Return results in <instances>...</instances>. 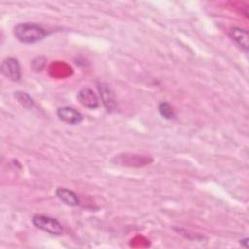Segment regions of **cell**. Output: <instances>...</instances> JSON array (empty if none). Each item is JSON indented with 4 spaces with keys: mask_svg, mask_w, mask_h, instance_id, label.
<instances>
[{
    "mask_svg": "<svg viewBox=\"0 0 249 249\" xmlns=\"http://www.w3.org/2000/svg\"><path fill=\"white\" fill-rule=\"evenodd\" d=\"M56 114L60 121L68 124H78L83 121V115L72 107H60L57 109Z\"/></svg>",
    "mask_w": 249,
    "mask_h": 249,
    "instance_id": "4",
    "label": "cell"
},
{
    "mask_svg": "<svg viewBox=\"0 0 249 249\" xmlns=\"http://www.w3.org/2000/svg\"><path fill=\"white\" fill-rule=\"evenodd\" d=\"M240 243L243 244L244 247H248V238L245 237L244 239H241V240H240Z\"/></svg>",
    "mask_w": 249,
    "mask_h": 249,
    "instance_id": "11",
    "label": "cell"
},
{
    "mask_svg": "<svg viewBox=\"0 0 249 249\" xmlns=\"http://www.w3.org/2000/svg\"><path fill=\"white\" fill-rule=\"evenodd\" d=\"M78 101L86 108L96 109L99 106V101L96 94L89 88H83L78 91Z\"/></svg>",
    "mask_w": 249,
    "mask_h": 249,
    "instance_id": "5",
    "label": "cell"
},
{
    "mask_svg": "<svg viewBox=\"0 0 249 249\" xmlns=\"http://www.w3.org/2000/svg\"><path fill=\"white\" fill-rule=\"evenodd\" d=\"M229 36L245 52L249 49L248 31L241 27H231L229 31Z\"/></svg>",
    "mask_w": 249,
    "mask_h": 249,
    "instance_id": "6",
    "label": "cell"
},
{
    "mask_svg": "<svg viewBox=\"0 0 249 249\" xmlns=\"http://www.w3.org/2000/svg\"><path fill=\"white\" fill-rule=\"evenodd\" d=\"M98 90L100 93V97L102 99V102L104 104V106L106 107V109L108 111H112L115 108L116 102H115V96H114V92L112 91L111 88L104 83H100L98 84Z\"/></svg>",
    "mask_w": 249,
    "mask_h": 249,
    "instance_id": "7",
    "label": "cell"
},
{
    "mask_svg": "<svg viewBox=\"0 0 249 249\" xmlns=\"http://www.w3.org/2000/svg\"><path fill=\"white\" fill-rule=\"evenodd\" d=\"M55 196L57 198L68 206H78L80 204V199L76 193L66 188H57L55 191Z\"/></svg>",
    "mask_w": 249,
    "mask_h": 249,
    "instance_id": "8",
    "label": "cell"
},
{
    "mask_svg": "<svg viewBox=\"0 0 249 249\" xmlns=\"http://www.w3.org/2000/svg\"><path fill=\"white\" fill-rule=\"evenodd\" d=\"M158 110H159V113L160 114V116L164 119H167V120H171L175 117V114H174V110L172 108V106L168 103V102H160L159 104V107H158Z\"/></svg>",
    "mask_w": 249,
    "mask_h": 249,
    "instance_id": "9",
    "label": "cell"
},
{
    "mask_svg": "<svg viewBox=\"0 0 249 249\" xmlns=\"http://www.w3.org/2000/svg\"><path fill=\"white\" fill-rule=\"evenodd\" d=\"M31 222L34 227L47 233L53 235H61L63 233V228L61 224L54 218L36 214L31 218Z\"/></svg>",
    "mask_w": 249,
    "mask_h": 249,
    "instance_id": "2",
    "label": "cell"
},
{
    "mask_svg": "<svg viewBox=\"0 0 249 249\" xmlns=\"http://www.w3.org/2000/svg\"><path fill=\"white\" fill-rule=\"evenodd\" d=\"M1 73L11 81H19L21 78V68L19 61L15 57H6L1 64Z\"/></svg>",
    "mask_w": 249,
    "mask_h": 249,
    "instance_id": "3",
    "label": "cell"
},
{
    "mask_svg": "<svg viewBox=\"0 0 249 249\" xmlns=\"http://www.w3.org/2000/svg\"><path fill=\"white\" fill-rule=\"evenodd\" d=\"M15 37L23 44H35L42 41L47 35V30L37 23L22 22L14 27Z\"/></svg>",
    "mask_w": 249,
    "mask_h": 249,
    "instance_id": "1",
    "label": "cell"
},
{
    "mask_svg": "<svg viewBox=\"0 0 249 249\" xmlns=\"http://www.w3.org/2000/svg\"><path fill=\"white\" fill-rule=\"evenodd\" d=\"M14 96L15 98L25 108H31L34 104L33 99L31 98V96L23 91H15L14 92Z\"/></svg>",
    "mask_w": 249,
    "mask_h": 249,
    "instance_id": "10",
    "label": "cell"
}]
</instances>
